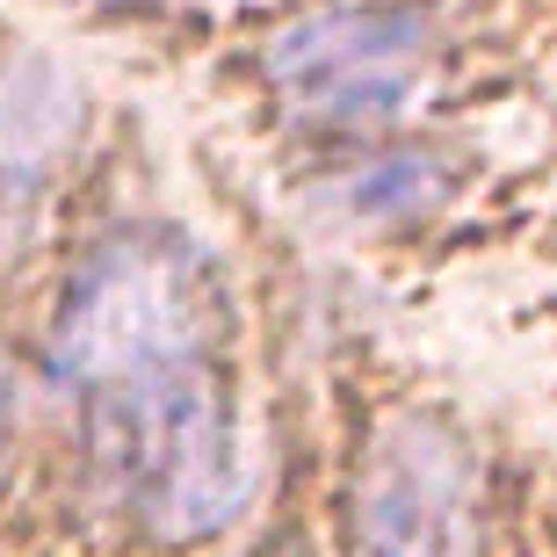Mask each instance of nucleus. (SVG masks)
Here are the masks:
<instances>
[{
	"mask_svg": "<svg viewBox=\"0 0 557 557\" xmlns=\"http://www.w3.org/2000/svg\"><path fill=\"white\" fill-rule=\"evenodd\" d=\"M95 456L131 515L166 543L218 536L253 499V434L196 355L109 384L95 406Z\"/></svg>",
	"mask_w": 557,
	"mask_h": 557,
	"instance_id": "1",
	"label": "nucleus"
},
{
	"mask_svg": "<svg viewBox=\"0 0 557 557\" xmlns=\"http://www.w3.org/2000/svg\"><path fill=\"white\" fill-rule=\"evenodd\" d=\"M225 326V289L196 239L138 232L116 239L65 283L51 319V362L73 384H124L203 355Z\"/></svg>",
	"mask_w": 557,
	"mask_h": 557,
	"instance_id": "2",
	"label": "nucleus"
},
{
	"mask_svg": "<svg viewBox=\"0 0 557 557\" xmlns=\"http://www.w3.org/2000/svg\"><path fill=\"white\" fill-rule=\"evenodd\" d=\"M478 456L442 420L398 413L376 428L355 478V557H478Z\"/></svg>",
	"mask_w": 557,
	"mask_h": 557,
	"instance_id": "3",
	"label": "nucleus"
},
{
	"mask_svg": "<svg viewBox=\"0 0 557 557\" xmlns=\"http://www.w3.org/2000/svg\"><path fill=\"white\" fill-rule=\"evenodd\" d=\"M87 87L51 51H15L0 65V261L37 239L59 174L81 152Z\"/></svg>",
	"mask_w": 557,
	"mask_h": 557,
	"instance_id": "4",
	"label": "nucleus"
},
{
	"mask_svg": "<svg viewBox=\"0 0 557 557\" xmlns=\"http://www.w3.org/2000/svg\"><path fill=\"white\" fill-rule=\"evenodd\" d=\"M428 51H434V29L413 8H326V15L275 29L261 65L283 95H305V87L362 73V65H428Z\"/></svg>",
	"mask_w": 557,
	"mask_h": 557,
	"instance_id": "5",
	"label": "nucleus"
},
{
	"mask_svg": "<svg viewBox=\"0 0 557 557\" xmlns=\"http://www.w3.org/2000/svg\"><path fill=\"white\" fill-rule=\"evenodd\" d=\"M442 188H449L442 160L392 152V160H370V166H355V174H341V182H326V203L348 225H398V218H420L428 203H442Z\"/></svg>",
	"mask_w": 557,
	"mask_h": 557,
	"instance_id": "6",
	"label": "nucleus"
},
{
	"mask_svg": "<svg viewBox=\"0 0 557 557\" xmlns=\"http://www.w3.org/2000/svg\"><path fill=\"white\" fill-rule=\"evenodd\" d=\"M413 102H420V65H362V73H341V81H319L305 95H289V109L305 124H333V131L392 124Z\"/></svg>",
	"mask_w": 557,
	"mask_h": 557,
	"instance_id": "7",
	"label": "nucleus"
},
{
	"mask_svg": "<svg viewBox=\"0 0 557 557\" xmlns=\"http://www.w3.org/2000/svg\"><path fill=\"white\" fill-rule=\"evenodd\" d=\"M8 420H15V376H8V362H0V442H8Z\"/></svg>",
	"mask_w": 557,
	"mask_h": 557,
	"instance_id": "8",
	"label": "nucleus"
},
{
	"mask_svg": "<svg viewBox=\"0 0 557 557\" xmlns=\"http://www.w3.org/2000/svg\"><path fill=\"white\" fill-rule=\"evenodd\" d=\"M131 8H203V0H131Z\"/></svg>",
	"mask_w": 557,
	"mask_h": 557,
	"instance_id": "9",
	"label": "nucleus"
},
{
	"mask_svg": "<svg viewBox=\"0 0 557 557\" xmlns=\"http://www.w3.org/2000/svg\"><path fill=\"white\" fill-rule=\"evenodd\" d=\"M261 557H305V550H297V543H275V550H261Z\"/></svg>",
	"mask_w": 557,
	"mask_h": 557,
	"instance_id": "10",
	"label": "nucleus"
}]
</instances>
